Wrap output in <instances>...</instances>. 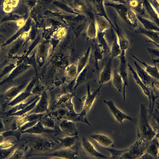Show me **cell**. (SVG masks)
Wrapping results in <instances>:
<instances>
[{
    "mask_svg": "<svg viewBox=\"0 0 159 159\" xmlns=\"http://www.w3.org/2000/svg\"><path fill=\"white\" fill-rule=\"evenodd\" d=\"M98 45L101 48L104 53L109 52L110 48L103 32H100L97 35Z\"/></svg>",
    "mask_w": 159,
    "mask_h": 159,
    "instance_id": "24",
    "label": "cell"
},
{
    "mask_svg": "<svg viewBox=\"0 0 159 159\" xmlns=\"http://www.w3.org/2000/svg\"><path fill=\"white\" fill-rule=\"evenodd\" d=\"M102 149L108 151L111 154V159H120V157L129 149V147L121 150L113 148L102 147Z\"/></svg>",
    "mask_w": 159,
    "mask_h": 159,
    "instance_id": "23",
    "label": "cell"
},
{
    "mask_svg": "<svg viewBox=\"0 0 159 159\" xmlns=\"http://www.w3.org/2000/svg\"><path fill=\"white\" fill-rule=\"evenodd\" d=\"M159 134L157 135L149 143L145 152L151 156L153 159L159 158Z\"/></svg>",
    "mask_w": 159,
    "mask_h": 159,
    "instance_id": "14",
    "label": "cell"
},
{
    "mask_svg": "<svg viewBox=\"0 0 159 159\" xmlns=\"http://www.w3.org/2000/svg\"><path fill=\"white\" fill-rule=\"evenodd\" d=\"M102 87L101 85L92 92L88 89L87 95L83 98L80 101L83 105L82 111L80 113L81 116L86 117V115L91 108L94 101L100 95Z\"/></svg>",
    "mask_w": 159,
    "mask_h": 159,
    "instance_id": "5",
    "label": "cell"
},
{
    "mask_svg": "<svg viewBox=\"0 0 159 159\" xmlns=\"http://www.w3.org/2000/svg\"><path fill=\"white\" fill-rule=\"evenodd\" d=\"M49 102L48 98L46 94L42 95L38 100L34 113L36 114L46 113L49 108Z\"/></svg>",
    "mask_w": 159,
    "mask_h": 159,
    "instance_id": "15",
    "label": "cell"
},
{
    "mask_svg": "<svg viewBox=\"0 0 159 159\" xmlns=\"http://www.w3.org/2000/svg\"><path fill=\"white\" fill-rule=\"evenodd\" d=\"M46 114L53 118L57 125L61 120H67L84 123L90 126L86 117L82 116L80 113H77L75 111L72 98L61 107Z\"/></svg>",
    "mask_w": 159,
    "mask_h": 159,
    "instance_id": "1",
    "label": "cell"
},
{
    "mask_svg": "<svg viewBox=\"0 0 159 159\" xmlns=\"http://www.w3.org/2000/svg\"><path fill=\"white\" fill-rule=\"evenodd\" d=\"M138 31V33L142 34L149 38L150 41L148 42L152 43L159 48V35L158 31L141 29Z\"/></svg>",
    "mask_w": 159,
    "mask_h": 159,
    "instance_id": "19",
    "label": "cell"
},
{
    "mask_svg": "<svg viewBox=\"0 0 159 159\" xmlns=\"http://www.w3.org/2000/svg\"><path fill=\"white\" fill-rule=\"evenodd\" d=\"M54 3L55 4L58 6L59 7H61V8L65 10V11H67L69 12H72L70 8H69L68 7H67L66 6L62 4L61 3L56 2H54Z\"/></svg>",
    "mask_w": 159,
    "mask_h": 159,
    "instance_id": "29",
    "label": "cell"
},
{
    "mask_svg": "<svg viewBox=\"0 0 159 159\" xmlns=\"http://www.w3.org/2000/svg\"><path fill=\"white\" fill-rule=\"evenodd\" d=\"M104 103L108 106L110 111L116 120L122 125H123V121L128 120L136 125L137 122V118L132 117L119 109L111 100H104Z\"/></svg>",
    "mask_w": 159,
    "mask_h": 159,
    "instance_id": "4",
    "label": "cell"
},
{
    "mask_svg": "<svg viewBox=\"0 0 159 159\" xmlns=\"http://www.w3.org/2000/svg\"><path fill=\"white\" fill-rule=\"evenodd\" d=\"M112 60L111 57L108 60L101 72L99 80L101 84H106L111 80L113 73Z\"/></svg>",
    "mask_w": 159,
    "mask_h": 159,
    "instance_id": "12",
    "label": "cell"
},
{
    "mask_svg": "<svg viewBox=\"0 0 159 159\" xmlns=\"http://www.w3.org/2000/svg\"><path fill=\"white\" fill-rule=\"evenodd\" d=\"M2 4L4 13L8 15L12 13L14 9L11 3L10 0H3Z\"/></svg>",
    "mask_w": 159,
    "mask_h": 159,
    "instance_id": "25",
    "label": "cell"
},
{
    "mask_svg": "<svg viewBox=\"0 0 159 159\" xmlns=\"http://www.w3.org/2000/svg\"><path fill=\"white\" fill-rule=\"evenodd\" d=\"M3 0H0V5L2 4Z\"/></svg>",
    "mask_w": 159,
    "mask_h": 159,
    "instance_id": "33",
    "label": "cell"
},
{
    "mask_svg": "<svg viewBox=\"0 0 159 159\" xmlns=\"http://www.w3.org/2000/svg\"><path fill=\"white\" fill-rule=\"evenodd\" d=\"M127 66L129 69L132 73V76L136 82L141 88L145 95L148 97L149 101V108L150 111L152 105L151 94L152 91L153 90L152 89L148 87L144 84L138 76L136 72L130 64H128Z\"/></svg>",
    "mask_w": 159,
    "mask_h": 159,
    "instance_id": "11",
    "label": "cell"
},
{
    "mask_svg": "<svg viewBox=\"0 0 159 159\" xmlns=\"http://www.w3.org/2000/svg\"><path fill=\"white\" fill-rule=\"evenodd\" d=\"M1 16H0V18L1 17Z\"/></svg>",
    "mask_w": 159,
    "mask_h": 159,
    "instance_id": "35",
    "label": "cell"
},
{
    "mask_svg": "<svg viewBox=\"0 0 159 159\" xmlns=\"http://www.w3.org/2000/svg\"><path fill=\"white\" fill-rule=\"evenodd\" d=\"M134 63L138 76L145 85L151 88L152 83L156 79L150 76L137 61H134Z\"/></svg>",
    "mask_w": 159,
    "mask_h": 159,
    "instance_id": "13",
    "label": "cell"
},
{
    "mask_svg": "<svg viewBox=\"0 0 159 159\" xmlns=\"http://www.w3.org/2000/svg\"><path fill=\"white\" fill-rule=\"evenodd\" d=\"M122 51L117 38L115 37L113 39L111 49V57L113 59L114 58L120 57Z\"/></svg>",
    "mask_w": 159,
    "mask_h": 159,
    "instance_id": "22",
    "label": "cell"
},
{
    "mask_svg": "<svg viewBox=\"0 0 159 159\" xmlns=\"http://www.w3.org/2000/svg\"><path fill=\"white\" fill-rule=\"evenodd\" d=\"M125 52V51H122L120 56V63L118 69L123 82V96L124 101L125 99L126 88L128 86V74Z\"/></svg>",
    "mask_w": 159,
    "mask_h": 159,
    "instance_id": "7",
    "label": "cell"
},
{
    "mask_svg": "<svg viewBox=\"0 0 159 159\" xmlns=\"http://www.w3.org/2000/svg\"><path fill=\"white\" fill-rule=\"evenodd\" d=\"M132 56L134 59L144 66L145 70L150 76L156 79H159V70L156 64H154V66H152L141 61L134 55H132Z\"/></svg>",
    "mask_w": 159,
    "mask_h": 159,
    "instance_id": "17",
    "label": "cell"
},
{
    "mask_svg": "<svg viewBox=\"0 0 159 159\" xmlns=\"http://www.w3.org/2000/svg\"><path fill=\"white\" fill-rule=\"evenodd\" d=\"M58 125L61 133L67 136L78 135L77 124L75 122L69 120H62L58 123Z\"/></svg>",
    "mask_w": 159,
    "mask_h": 159,
    "instance_id": "8",
    "label": "cell"
},
{
    "mask_svg": "<svg viewBox=\"0 0 159 159\" xmlns=\"http://www.w3.org/2000/svg\"><path fill=\"white\" fill-rule=\"evenodd\" d=\"M148 118L147 108L144 104H141L139 117L137 118V137L142 138L146 141L150 142L159 134V132H157L152 127Z\"/></svg>",
    "mask_w": 159,
    "mask_h": 159,
    "instance_id": "2",
    "label": "cell"
},
{
    "mask_svg": "<svg viewBox=\"0 0 159 159\" xmlns=\"http://www.w3.org/2000/svg\"><path fill=\"white\" fill-rule=\"evenodd\" d=\"M22 16L17 14H11L3 16H1L0 24L7 21H17L22 18Z\"/></svg>",
    "mask_w": 159,
    "mask_h": 159,
    "instance_id": "26",
    "label": "cell"
},
{
    "mask_svg": "<svg viewBox=\"0 0 159 159\" xmlns=\"http://www.w3.org/2000/svg\"><path fill=\"white\" fill-rule=\"evenodd\" d=\"M17 23V25L18 26H20L22 24V25L24 23V19L21 18L20 19L18 20Z\"/></svg>",
    "mask_w": 159,
    "mask_h": 159,
    "instance_id": "31",
    "label": "cell"
},
{
    "mask_svg": "<svg viewBox=\"0 0 159 159\" xmlns=\"http://www.w3.org/2000/svg\"><path fill=\"white\" fill-rule=\"evenodd\" d=\"M20 2V0H10L11 3L14 10L18 7Z\"/></svg>",
    "mask_w": 159,
    "mask_h": 159,
    "instance_id": "30",
    "label": "cell"
},
{
    "mask_svg": "<svg viewBox=\"0 0 159 159\" xmlns=\"http://www.w3.org/2000/svg\"><path fill=\"white\" fill-rule=\"evenodd\" d=\"M43 157H56L64 159L80 158L77 149L73 150L70 148H61L47 154Z\"/></svg>",
    "mask_w": 159,
    "mask_h": 159,
    "instance_id": "9",
    "label": "cell"
},
{
    "mask_svg": "<svg viewBox=\"0 0 159 159\" xmlns=\"http://www.w3.org/2000/svg\"><path fill=\"white\" fill-rule=\"evenodd\" d=\"M59 141L61 148H70L73 146L77 142L79 139L78 135L67 136L62 138L56 137Z\"/></svg>",
    "mask_w": 159,
    "mask_h": 159,
    "instance_id": "18",
    "label": "cell"
},
{
    "mask_svg": "<svg viewBox=\"0 0 159 159\" xmlns=\"http://www.w3.org/2000/svg\"><path fill=\"white\" fill-rule=\"evenodd\" d=\"M104 53L101 48L98 45L95 52V57L96 66L97 69H98V62L99 61L102 59Z\"/></svg>",
    "mask_w": 159,
    "mask_h": 159,
    "instance_id": "27",
    "label": "cell"
},
{
    "mask_svg": "<svg viewBox=\"0 0 159 159\" xmlns=\"http://www.w3.org/2000/svg\"><path fill=\"white\" fill-rule=\"evenodd\" d=\"M43 0L46 1V2H49L50 1V0Z\"/></svg>",
    "mask_w": 159,
    "mask_h": 159,
    "instance_id": "34",
    "label": "cell"
},
{
    "mask_svg": "<svg viewBox=\"0 0 159 159\" xmlns=\"http://www.w3.org/2000/svg\"><path fill=\"white\" fill-rule=\"evenodd\" d=\"M90 136L102 147L113 148L114 146L113 140L107 134L96 132L91 134Z\"/></svg>",
    "mask_w": 159,
    "mask_h": 159,
    "instance_id": "10",
    "label": "cell"
},
{
    "mask_svg": "<svg viewBox=\"0 0 159 159\" xmlns=\"http://www.w3.org/2000/svg\"><path fill=\"white\" fill-rule=\"evenodd\" d=\"M25 3L28 5L30 6H33L34 4V2L32 0H27Z\"/></svg>",
    "mask_w": 159,
    "mask_h": 159,
    "instance_id": "32",
    "label": "cell"
},
{
    "mask_svg": "<svg viewBox=\"0 0 159 159\" xmlns=\"http://www.w3.org/2000/svg\"><path fill=\"white\" fill-rule=\"evenodd\" d=\"M73 95L66 94L57 97L56 98L52 101V103L49 107L47 113L51 111L61 107L66 103L70 99L72 98Z\"/></svg>",
    "mask_w": 159,
    "mask_h": 159,
    "instance_id": "16",
    "label": "cell"
},
{
    "mask_svg": "<svg viewBox=\"0 0 159 159\" xmlns=\"http://www.w3.org/2000/svg\"><path fill=\"white\" fill-rule=\"evenodd\" d=\"M149 143L142 138L137 137L135 143L129 147L128 150L120 159H139L145 152Z\"/></svg>",
    "mask_w": 159,
    "mask_h": 159,
    "instance_id": "3",
    "label": "cell"
},
{
    "mask_svg": "<svg viewBox=\"0 0 159 159\" xmlns=\"http://www.w3.org/2000/svg\"><path fill=\"white\" fill-rule=\"evenodd\" d=\"M80 145L84 152L88 156L98 159H111L110 156L104 155L98 152L93 145L85 136L82 137Z\"/></svg>",
    "mask_w": 159,
    "mask_h": 159,
    "instance_id": "6",
    "label": "cell"
},
{
    "mask_svg": "<svg viewBox=\"0 0 159 159\" xmlns=\"http://www.w3.org/2000/svg\"><path fill=\"white\" fill-rule=\"evenodd\" d=\"M40 120L45 127L49 129L60 130L56 121L46 113L41 118Z\"/></svg>",
    "mask_w": 159,
    "mask_h": 159,
    "instance_id": "21",
    "label": "cell"
},
{
    "mask_svg": "<svg viewBox=\"0 0 159 159\" xmlns=\"http://www.w3.org/2000/svg\"><path fill=\"white\" fill-rule=\"evenodd\" d=\"M111 80L112 84L116 89L119 92H121L123 82L118 69L115 70L113 71Z\"/></svg>",
    "mask_w": 159,
    "mask_h": 159,
    "instance_id": "20",
    "label": "cell"
},
{
    "mask_svg": "<svg viewBox=\"0 0 159 159\" xmlns=\"http://www.w3.org/2000/svg\"><path fill=\"white\" fill-rule=\"evenodd\" d=\"M148 51L152 57L159 58V48H148Z\"/></svg>",
    "mask_w": 159,
    "mask_h": 159,
    "instance_id": "28",
    "label": "cell"
}]
</instances>
